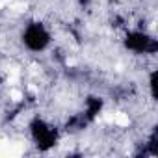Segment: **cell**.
<instances>
[{"label":"cell","mask_w":158,"mask_h":158,"mask_svg":"<svg viewBox=\"0 0 158 158\" xmlns=\"http://www.w3.org/2000/svg\"><path fill=\"white\" fill-rule=\"evenodd\" d=\"M123 47L127 50H130L132 54H138V56H154L158 43H156V37L152 34L138 28V30H128L125 34Z\"/></svg>","instance_id":"3957f363"},{"label":"cell","mask_w":158,"mask_h":158,"mask_svg":"<svg viewBox=\"0 0 158 158\" xmlns=\"http://www.w3.org/2000/svg\"><path fill=\"white\" fill-rule=\"evenodd\" d=\"M28 132H30V138L34 141V145L41 151V152H47L50 151L58 141H60V128L54 127L52 123H48L47 119L43 117H34L30 123H28Z\"/></svg>","instance_id":"7a4b0ae2"},{"label":"cell","mask_w":158,"mask_h":158,"mask_svg":"<svg viewBox=\"0 0 158 158\" xmlns=\"http://www.w3.org/2000/svg\"><path fill=\"white\" fill-rule=\"evenodd\" d=\"M21 43L32 54L45 52L52 45V32L43 21H30L21 30Z\"/></svg>","instance_id":"6da1fadb"}]
</instances>
